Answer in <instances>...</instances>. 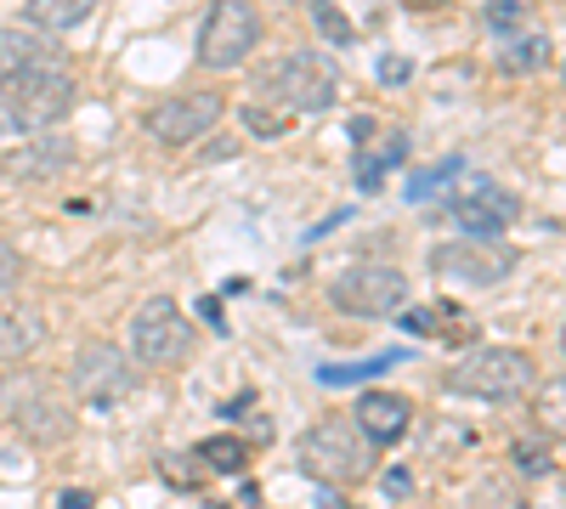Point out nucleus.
I'll return each instance as SVG.
<instances>
[{"label": "nucleus", "instance_id": "obj_30", "mask_svg": "<svg viewBox=\"0 0 566 509\" xmlns=\"http://www.w3.org/2000/svg\"><path fill=\"white\" fill-rule=\"evenodd\" d=\"M408 74H413V68H408V57H386V63H380V85H402Z\"/></svg>", "mask_w": 566, "mask_h": 509}, {"label": "nucleus", "instance_id": "obj_22", "mask_svg": "<svg viewBox=\"0 0 566 509\" xmlns=\"http://www.w3.org/2000/svg\"><path fill=\"white\" fill-rule=\"evenodd\" d=\"M397 362H402L397 351L368 357V362H335V368H317V380H323V385H357V380H368V374H386V368H397Z\"/></svg>", "mask_w": 566, "mask_h": 509}, {"label": "nucleus", "instance_id": "obj_8", "mask_svg": "<svg viewBox=\"0 0 566 509\" xmlns=\"http://www.w3.org/2000/svg\"><path fill=\"white\" fill-rule=\"evenodd\" d=\"M431 272L453 289H493L515 272V250L499 238H459V244H437L431 250Z\"/></svg>", "mask_w": 566, "mask_h": 509}, {"label": "nucleus", "instance_id": "obj_24", "mask_svg": "<svg viewBox=\"0 0 566 509\" xmlns=\"http://www.w3.org/2000/svg\"><path fill=\"white\" fill-rule=\"evenodd\" d=\"M459 170H464V159H459V153H448V159H442L437 170H419V176L408 181V199H413V204H424V199H437V193L448 188V176H459Z\"/></svg>", "mask_w": 566, "mask_h": 509}, {"label": "nucleus", "instance_id": "obj_14", "mask_svg": "<svg viewBox=\"0 0 566 509\" xmlns=\"http://www.w3.org/2000/svg\"><path fill=\"white\" fill-rule=\"evenodd\" d=\"M45 311L23 300H0V362H23L45 346Z\"/></svg>", "mask_w": 566, "mask_h": 509}, {"label": "nucleus", "instance_id": "obj_31", "mask_svg": "<svg viewBox=\"0 0 566 509\" xmlns=\"http://www.w3.org/2000/svg\"><path fill=\"white\" fill-rule=\"evenodd\" d=\"M91 503H97L91 492H63V509H91Z\"/></svg>", "mask_w": 566, "mask_h": 509}, {"label": "nucleus", "instance_id": "obj_33", "mask_svg": "<svg viewBox=\"0 0 566 509\" xmlns=\"http://www.w3.org/2000/svg\"><path fill=\"white\" fill-rule=\"evenodd\" d=\"M408 7H442V0H408Z\"/></svg>", "mask_w": 566, "mask_h": 509}, {"label": "nucleus", "instance_id": "obj_27", "mask_svg": "<svg viewBox=\"0 0 566 509\" xmlns=\"http://www.w3.org/2000/svg\"><path fill=\"white\" fill-rule=\"evenodd\" d=\"M312 12H317V29H323V40H335V45H346L352 40V23L328 7V0H312Z\"/></svg>", "mask_w": 566, "mask_h": 509}, {"label": "nucleus", "instance_id": "obj_25", "mask_svg": "<svg viewBox=\"0 0 566 509\" xmlns=\"http://www.w3.org/2000/svg\"><path fill=\"white\" fill-rule=\"evenodd\" d=\"M488 29H493V34L527 29V7H522V0H493V7H488Z\"/></svg>", "mask_w": 566, "mask_h": 509}, {"label": "nucleus", "instance_id": "obj_29", "mask_svg": "<svg viewBox=\"0 0 566 509\" xmlns=\"http://www.w3.org/2000/svg\"><path fill=\"white\" fill-rule=\"evenodd\" d=\"M244 125H250L255 136H283V125H290V119H272V114H261V108H244Z\"/></svg>", "mask_w": 566, "mask_h": 509}, {"label": "nucleus", "instance_id": "obj_17", "mask_svg": "<svg viewBox=\"0 0 566 509\" xmlns=\"http://www.w3.org/2000/svg\"><path fill=\"white\" fill-rule=\"evenodd\" d=\"M18 425H23V436H34L40 447H52V442H63V436L74 431L69 407H63L52 391H34V396H23V402H18Z\"/></svg>", "mask_w": 566, "mask_h": 509}, {"label": "nucleus", "instance_id": "obj_7", "mask_svg": "<svg viewBox=\"0 0 566 509\" xmlns=\"http://www.w3.org/2000/svg\"><path fill=\"white\" fill-rule=\"evenodd\" d=\"M261 45V12L250 0H210L199 29V63L205 68H239Z\"/></svg>", "mask_w": 566, "mask_h": 509}, {"label": "nucleus", "instance_id": "obj_19", "mask_svg": "<svg viewBox=\"0 0 566 509\" xmlns=\"http://www.w3.org/2000/svg\"><path fill=\"white\" fill-rule=\"evenodd\" d=\"M402 153H408V136H402V130H391L380 148L357 159V188H363V193H380L386 170H397V165H402Z\"/></svg>", "mask_w": 566, "mask_h": 509}, {"label": "nucleus", "instance_id": "obj_12", "mask_svg": "<svg viewBox=\"0 0 566 509\" xmlns=\"http://www.w3.org/2000/svg\"><path fill=\"white\" fill-rule=\"evenodd\" d=\"M352 425L368 436V447H391V442L408 436L413 407H408V396H397V391H363V396H357V413H352Z\"/></svg>", "mask_w": 566, "mask_h": 509}, {"label": "nucleus", "instance_id": "obj_34", "mask_svg": "<svg viewBox=\"0 0 566 509\" xmlns=\"http://www.w3.org/2000/svg\"><path fill=\"white\" fill-rule=\"evenodd\" d=\"M560 351H566V322H560Z\"/></svg>", "mask_w": 566, "mask_h": 509}, {"label": "nucleus", "instance_id": "obj_18", "mask_svg": "<svg viewBox=\"0 0 566 509\" xmlns=\"http://www.w3.org/2000/svg\"><path fill=\"white\" fill-rule=\"evenodd\" d=\"M91 12H97V0H29V7H23L29 29H40V34H69Z\"/></svg>", "mask_w": 566, "mask_h": 509}, {"label": "nucleus", "instance_id": "obj_15", "mask_svg": "<svg viewBox=\"0 0 566 509\" xmlns=\"http://www.w3.org/2000/svg\"><path fill=\"white\" fill-rule=\"evenodd\" d=\"M23 68H63V52L40 29H0V74H23Z\"/></svg>", "mask_w": 566, "mask_h": 509}, {"label": "nucleus", "instance_id": "obj_32", "mask_svg": "<svg viewBox=\"0 0 566 509\" xmlns=\"http://www.w3.org/2000/svg\"><path fill=\"white\" fill-rule=\"evenodd\" d=\"M374 136V119H352V142H368Z\"/></svg>", "mask_w": 566, "mask_h": 509}, {"label": "nucleus", "instance_id": "obj_5", "mask_svg": "<svg viewBox=\"0 0 566 509\" xmlns=\"http://www.w3.org/2000/svg\"><path fill=\"white\" fill-rule=\"evenodd\" d=\"M261 91L266 97H277L283 108H301V114H323V108H335V68H328L317 52H283L261 68Z\"/></svg>", "mask_w": 566, "mask_h": 509}, {"label": "nucleus", "instance_id": "obj_2", "mask_svg": "<svg viewBox=\"0 0 566 509\" xmlns=\"http://www.w3.org/2000/svg\"><path fill=\"white\" fill-rule=\"evenodd\" d=\"M533 380H538V362L515 346H476L448 368V391L476 402H515L522 391H533Z\"/></svg>", "mask_w": 566, "mask_h": 509}, {"label": "nucleus", "instance_id": "obj_16", "mask_svg": "<svg viewBox=\"0 0 566 509\" xmlns=\"http://www.w3.org/2000/svg\"><path fill=\"white\" fill-rule=\"evenodd\" d=\"M402 317V329L408 335H424V340H453V346H464V340H476V317H470L464 306H424V311H397Z\"/></svg>", "mask_w": 566, "mask_h": 509}, {"label": "nucleus", "instance_id": "obj_9", "mask_svg": "<svg viewBox=\"0 0 566 509\" xmlns=\"http://www.w3.org/2000/svg\"><path fill=\"white\" fill-rule=\"evenodd\" d=\"M328 300L346 317H397L408 306V277L397 266H346L335 284H328Z\"/></svg>", "mask_w": 566, "mask_h": 509}, {"label": "nucleus", "instance_id": "obj_23", "mask_svg": "<svg viewBox=\"0 0 566 509\" xmlns=\"http://www.w3.org/2000/svg\"><path fill=\"white\" fill-rule=\"evenodd\" d=\"M549 57H555V52H549L544 34H522V40H515L510 52H504V74H538Z\"/></svg>", "mask_w": 566, "mask_h": 509}, {"label": "nucleus", "instance_id": "obj_6", "mask_svg": "<svg viewBox=\"0 0 566 509\" xmlns=\"http://www.w3.org/2000/svg\"><path fill=\"white\" fill-rule=\"evenodd\" d=\"M69 391L85 407H114L136 391V362L114 340H85L74 351V368H69Z\"/></svg>", "mask_w": 566, "mask_h": 509}, {"label": "nucleus", "instance_id": "obj_3", "mask_svg": "<svg viewBox=\"0 0 566 509\" xmlns=\"http://www.w3.org/2000/svg\"><path fill=\"white\" fill-rule=\"evenodd\" d=\"M193 346H199L193 322L181 317V306L170 295H154V300L136 306V317H130V362L154 368V374H170V368H181L187 357H193Z\"/></svg>", "mask_w": 566, "mask_h": 509}, {"label": "nucleus", "instance_id": "obj_1", "mask_svg": "<svg viewBox=\"0 0 566 509\" xmlns=\"http://www.w3.org/2000/svg\"><path fill=\"white\" fill-rule=\"evenodd\" d=\"M74 74L69 68H23L0 74V136H34L69 119L74 108Z\"/></svg>", "mask_w": 566, "mask_h": 509}, {"label": "nucleus", "instance_id": "obj_4", "mask_svg": "<svg viewBox=\"0 0 566 509\" xmlns=\"http://www.w3.org/2000/svg\"><path fill=\"white\" fill-rule=\"evenodd\" d=\"M295 453H301V470L328 487H352L368 476V436L352 420H317Z\"/></svg>", "mask_w": 566, "mask_h": 509}, {"label": "nucleus", "instance_id": "obj_10", "mask_svg": "<svg viewBox=\"0 0 566 509\" xmlns=\"http://www.w3.org/2000/svg\"><path fill=\"white\" fill-rule=\"evenodd\" d=\"M448 210H453V221L464 226L470 238H499V233L515 226V215H522V199H515L510 188H499V181L476 176L470 188H459L448 199Z\"/></svg>", "mask_w": 566, "mask_h": 509}, {"label": "nucleus", "instance_id": "obj_28", "mask_svg": "<svg viewBox=\"0 0 566 509\" xmlns=\"http://www.w3.org/2000/svg\"><path fill=\"white\" fill-rule=\"evenodd\" d=\"M515 465H527V476H544L549 470V453L538 442H515Z\"/></svg>", "mask_w": 566, "mask_h": 509}, {"label": "nucleus", "instance_id": "obj_26", "mask_svg": "<svg viewBox=\"0 0 566 509\" xmlns=\"http://www.w3.org/2000/svg\"><path fill=\"white\" fill-rule=\"evenodd\" d=\"M23 284V255L0 238V300H12V289Z\"/></svg>", "mask_w": 566, "mask_h": 509}, {"label": "nucleus", "instance_id": "obj_20", "mask_svg": "<svg viewBox=\"0 0 566 509\" xmlns=\"http://www.w3.org/2000/svg\"><path fill=\"white\" fill-rule=\"evenodd\" d=\"M199 465L216 470V476H244V470H250V442H239V436H210V442H199Z\"/></svg>", "mask_w": 566, "mask_h": 509}, {"label": "nucleus", "instance_id": "obj_13", "mask_svg": "<svg viewBox=\"0 0 566 509\" xmlns=\"http://www.w3.org/2000/svg\"><path fill=\"white\" fill-rule=\"evenodd\" d=\"M0 165H7V176H18V181H45V176L74 165V142L69 136H52V130H34V136H23V148L7 153Z\"/></svg>", "mask_w": 566, "mask_h": 509}, {"label": "nucleus", "instance_id": "obj_11", "mask_svg": "<svg viewBox=\"0 0 566 509\" xmlns=\"http://www.w3.org/2000/svg\"><path fill=\"white\" fill-rule=\"evenodd\" d=\"M221 108H227L221 91H181V97H170V103H159L148 114V130L159 136L165 148H187L221 119Z\"/></svg>", "mask_w": 566, "mask_h": 509}, {"label": "nucleus", "instance_id": "obj_21", "mask_svg": "<svg viewBox=\"0 0 566 509\" xmlns=\"http://www.w3.org/2000/svg\"><path fill=\"white\" fill-rule=\"evenodd\" d=\"M533 413H538L544 436H566V374L538 385V402H533Z\"/></svg>", "mask_w": 566, "mask_h": 509}]
</instances>
